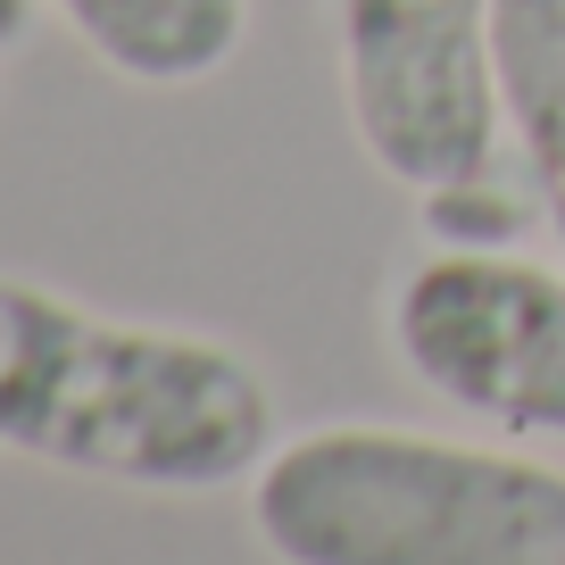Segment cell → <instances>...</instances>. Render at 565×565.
Wrapping results in <instances>:
<instances>
[{
    "instance_id": "obj_6",
    "label": "cell",
    "mask_w": 565,
    "mask_h": 565,
    "mask_svg": "<svg viewBox=\"0 0 565 565\" xmlns=\"http://www.w3.org/2000/svg\"><path fill=\"white\" fill-rule=\"evenodd\" d=\"M491 75L532 200L565 249V0H491Z\"/></svg>"
},
{
    "instance_id": "obj_5",
    "label": "cell",
    "mask_w": 565,
    "mask_h": 565,
    "mask_svg": "<svg viewBox=\"0 0 565 565\" xmlns=\"http://www.w3.org/2000/svg\"><path fill=\"white\" fill-rule=\"evenodd\" d=\"M51 9L100 67L150 92L209 84L249 34V0H51Z\"/></svg>"
},
{
    "instance_id": "obj_3",
    "label": "cell",
    "mask_w": 565,
    "mask_h": 565,
    "mask_svg": "<svg viewBox=\"0 0 565 565\" xmlns=\"http://www.w3.org/2000/svg\"><path fill=\"white\" fill-rule=\"evenodd\" d=\"M358 150L399 192H466L499 141L491 0H333Z\"/></svg>"
},
{
    "instance_id": "obj_1",
    "label": "cell",
    "mask_w": 565,
    "mask_h": 565,
    "mask_svg": "<svg viewBox=\"0 0 565 565\" xmlns=\"http://www.w3.org/2000/svg\"><path fill=\"white\" fill-rule=\"evenodd\" d=\"M0 449L125 491H225L275 449V391L216 333L0 275Z\"/></svg>"
},
{
    "instance_id": "obj_2",
    "label": "cell",
    "mask_w": 565,
    "mask_h": 565,
    "mask_svg": "<svg viewBox=\"0 0 565 565\" xmlns=\"http://www.w3.org/2000/svg\"><path fill=\"white\" fill-rule=\"evenodd\" d=\"M275 565H565V466L407 424H324L249 475Z\"/></svg>"
},
{
    "instance_id": "obj_4",
    "label": "cell",
    "mask_w": 565,
    "mask_h": 565,
    "mask_svg": "<svg viewBox=\"0 0 565 565\" xmlns=\"http://www.w3.org/2000/svg\"><path fill=\"white\" fill-rule=\"evenodd\" d=\"M391 341L458 416L565 441V266L515 249H441L391 291Z\"/></svg>"
}]
</instances>
